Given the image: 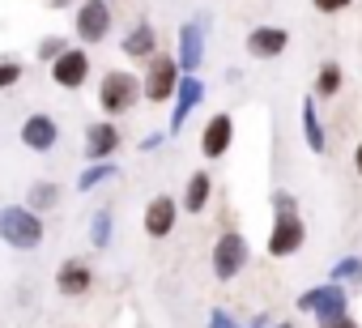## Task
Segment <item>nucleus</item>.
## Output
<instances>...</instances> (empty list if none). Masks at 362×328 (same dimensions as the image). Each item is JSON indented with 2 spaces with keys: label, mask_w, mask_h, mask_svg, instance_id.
<instances>
[{
  "label": "nucleus",
  "mask_w": 362,
  "mask_h": 328,
  "mask_svg": "<svg viewBox=\"0 0 362 328\" xmlns=\"http://www.w3.org/2000/svg\"><path fill=\"white\" fill-rule=\"evenodd\" d=\"M141 98H145V86H141L136 73H128V69L103 73V81H98V107H103V115H111V119L128 115Z\"/></svg>",
  "instance_id": "obj_1"
},
{
  "label": "nucleus",
  "mask_w": 362,
  "mask_h": 328,
  "mask_svg": "<svg viewBox=\"0 0 362 328\" xmlns=\"http://www.w3.org/2000/svg\"><path fill=\"white\" fill-rule=\"evenodd\" d=\"M0 239L13 252H35L43 243V213H35L30 205H5L0 209Z\"/></svg>",
  "instance_id": "obj_2"
},
{
  "label": "nucleus",
  "mask_w": 362,
  "mask_h": 328,
  "mask_svg": "<svg viewBox=\"0 0 362 328\" xmlns=\"http://www.w3.org/2000/svg\"><path fill=\"white\" fill-rule=\"evenodd\" d=\"M179 81H184V69H179V60L166 56V52H158V56L145 64V77H141V86H145V102H153V107L175 102Z\"/></svg>",
  "instance_id": "obj_3"
},
{
  "label": "nucleus",
  "mask_w": 362,
  "mask_h": 328,
  "mask_svg": "<svg viewBox=\"0 0 362 328\" xmlns=\"http://www.w3.org/2000/svg\"><path fill=\"white\" fill-rule=\"evenodd\" d=\"M294 307L303 315H311L315 324L320 320H337V315H349V286H337V281H324V286H311L294 298Z\"/></svg>",
  "instance_id": "obj_4"
},
{
  "label": "nucleus",
  "mask_w": 362,
  "mask_h": 328,
  "mask_svg": "<svg viewBox=\"0 0 362 328\" xmlns=\"http://www.w3.org/2000/svg\"><path fill=\"white\" fill-rule=\"evenodd\" d=\"M247 260H252V247H247V239H243L239 230H222V235L214 239L209 269H214L218 281H235V277L247 269Z\"/></svg>",
  "instance_id": "obj_5"
},
{
  "label": "nucleus",
  "mask_w": 362,
  "mask_h": 328,
  "mask_svg": "<svg viewBox=\"0 0 362 328\" xmlns=\"http://www.w3.org/2000/svg\"><path fill=\"white\" fill-rule=\"evenodd\" d=\"M73 35L81 47H98L111 35V0H77L73 9Z\"/></svg>",
  "instance_id": "obj_6"
},
{
  "label": "nucleus",
  "mask_w": 362,
  "mask_h": 328,
  "mask_svg": "<svg viewBox=\"0 0 362 328\" xmlns=\"http://www.w3.org/2000/svg\"><path fill=\"white\" fill-rule=\"evenodd\" d=\"M303 243H307V222H303V213H273L264 252H269L273 260H286V256L303 252Z\"/></svg>",
  "instance_id": "obj_7"
},
{
  "label": "nucleus",
  "mask_w": 362,
  "mask_h": 328,
  "mask_svg": "<svg viewBox=\"0 0 362 328\" xmlns=\"http://www.w3.org/2000/svg\"><path fill=\"white\" fill-rule=\"evenodd\" d=\"M205 81H201V73H184V81H179V94H175V111H170V124H166V132L170 136H179L184 132V124L192 119V111L205 102Z\"/></svg>",
  "instance_id": "obj_8"
},
{
  "label": "nucleus",
  "mask_w": 362,
  "mask_h": 328,
  "mask_svg": "<svg viewBox=\"0 0 362 328\" xmlns=\"http://www.w3.org/2000/svg\"><path fill=\"white\" fill-rule=\"evenodd\" d=\"M124 136L115 128V119H90L86 124V162H115Z\"/></svg>",
  "instance_id": "obj_9"
},
{
  "label": "nucleus",
  "mask_w": 362,
  "mask_h": 328,
  "mask_svg": "<svg viewBox=\"0 0 362 328\" xmlns=\"http://www.w3.org/2000/svg\"><path fill=\"white\" fill-rule=\"evenodd\" d=\"M230 145H235V115L230 111H214L205 119V132H201V153L209 162H218V158L230 153Z\"/></svg>",
  "instance_id": "obj_10"
},
{
  "label": "nucleus",
  "mask_w": 362,
  "mask_h": 328,
  "mask_svg": "<svg viewBox=\"0 0 362 328\" xmlns=\"http://www.w3.org/2000/svg\"><path fill=\"white\" fill-rule=\"evenodd\" d=\"M175 60L184 73H201L205 64V22H184L175 35Z\"/></svg>",
  "instance_id": "obj_11"
},
{
  "label": "nucleus",
  "mask_w": 362,
  "mask_h": 328,
  "mask_svg": "<svg viewBox=\"0 0 362 328\" xmlns=\"http://www.w3.org/2000/svg\"><path fill=\"white\" fill-rule=\"evenodd\" d=\"M179 213H184V205H179L175 197H166V192H158V197L145 205L141 226H145V235H149V239H166V235H175Z\"/></svg>",
  "instance_id": "obj_12"
},
{
  "label": "nucleus",
  "mask_w": 362,
  "mask_h": 328,
  "mask_svg": "<svg viewBox=\"0 0 362 328\" xmlns=\"http://www.w3.org/2000/svg\"><path fill=\"white\" fill-rule=\"evenodd\" d=\"M90 81V52L77 43V47H69L56 64H52V86H60V90H81Z\"/></svg>",
  "instance_id": "obj_13"
},
{
  "label": "nucleus",
  "mask_w": 362,
  "mask_h": 328,
  "mask_svg": "<svg viewBox=\"0 0 362 328\" xmlns=\"http://www.w3.org/2000/svg\"><path fill=\"white\" fill-rule=\"evenodd\" d=\"M22 145H26L30 153H52V149L60 145V124H56V115H47V111L26 115V119H22Z\"/></svg>",
  "instance_id": "obj_14"
},
{
  "label": "nucleus",
  "mask_w": 362,
  "mask_h": 328,
  "mask_svg": "<svg viewBox=\"0 0 362 328\" xmlns=\"http://www.w3.org/2000/svg\"><path fill=\"white\" fill-rule=\"evenodd\" d=\"M290 47V30L281 26H252L247 30V56L252 60H277Z\"/></svg>",
  "instance_id": "obj_15"
},
{
  "label": "nucleus",
  "mask_w": 362,
  "mask_h": 328,
  "mask_svg": "<svg viewBox=\"0 0 362 328\" xmlns=\"http://www.w3.org/2000/svg\"><path fill=\"white\" fill-rule=\"evenodd\" d=\"M90 286H94V269H90L86 260L69 256V260L56 269V290H60L64 298H81V294H90Z\"/></svg>",
  "instance_id": "obj_16"
},
{
  "label": "nucleus",
  "mask_w": 362,
  "mask_h": 328,
  "mask_svg": "<svg viewBox=\"0 0 362 328\" xmlns=\"http://www.w3.org/2000/svg\"><path fill=\"white\" fill-rule=\"evenodd\" d=\"M119 52L128 56V60H141V64H149L153 56H158V30H153V22H136L128 35H124V43H119Z\"/></svg>",
  "instance_id": "obj_17"
},
{
  "label": "nucleus",
  "mask_w": 362,
  "mask_h": 328,
  "mask_svg": "<svg viewBox=\"0 0 362 328\" xmlns=\"http://www.w3.org/2000/svg\"><path fill=\"white\" fill-rule=\"evenodd\" d=\"M315 102H320L315 94L303 98V107H298V124H303V141L311 145V153H324V149H328V132H324V119H320V107H315Z\"/></svg>",
  "instance_id": "obj_18"
},
{
  "label": "nucleus",
  "mask_w": 362,
  "mask_h": 328,
  "mask_svg": "<svg viewBox=\"0 0 362 328\" xmlns=\"http://www.w3.org/2000/svg\"><path fill=\"white\" fill-rule=\"evenodd\" d=\"M209 201H214V175H209V171H192L188 184H184L179 205H184V213H205Z\"/></svg>",
  "instance_id": "obj_19"
},
{
  "label": "nucleus",
  "mask_w": 362,
  "mask_h": 328,
  "mask_svg": "<svg viewBox=\"0 0 362 328\" xmlns=\"http://www.w3.org/2000/svg\"><path fill=\"white\" fill-rule=\"evenodd\" d=\"M341 86H345L341 64H337V60H324V64H320V73H315L311 94H315V98H337V94H341Z\"/></svg>",
  "instance_id": "obj_20"
},
{
  "label": "nucleus",
  "mask_w": 362,
  "mask_h": 328,
  "mask_svg": "<svg viewBox=\"0 0 362 328\" xmlns=\"http://www.w3.org/2000/svg\"><path fill=\"white\" fill-rule=\"evenodd\" d=\"M26 205H30L35 213L56 209V205H60V184H52V180H35V184H30V192H26Z\"/></svg>",
  "instance_id": "obj_21"
},
{
  "label": "nucleus",
  "mask_w": 362,
  "mask_h": 328,
  "mask_svg": "<svg viewBox=\"0 0 362 328\" xmlns=\"http://www.w3.org/2000/svg\"><path fill=\"white\" fill-rule=\"evenodd\" d=\"M115 175H119L115 162H86V171L77 175V192H90V188H98V184H111Z\"/></svg>",
  "instance_id": "obj_22"
},
{
  "label": "nucleus",
  "mask_w": 362,
  "mask_h": 328,
  "mask_svg": "<svg viewBox=\"0 0 362 328\" xmlns=\"http://www.w3.org/2000/svg\"><path fill=\"white\" fill-rule=\"evenodd\" d=\"M328 281H337V286H362V256H341L332 269H328Z\"/></svg>",
  "instance_id": "obj_23"
},
{
  "label": "nucleus",
  "mask_w": 362,
  "mask_h": 328,
  "mask_svg": "<svg viewBox=\"0 0 362 328\" xmlns=\"http://www.w3.org/2000/svg\"><path fill=\"white\" fill-rule=\"evenodd\" d=\"M111 230H115V218H111V209H98L94 218H90V247H111Z\"/></svg>",
  "instance_id": "obj_24"
},
{
  "label": "nucleus",
  "mask_w": 362,
  "mask_h": 328,
  "mask_svg": "<svg viewBox=\"0 0 362 328\" xmlns=\"http://www.w3.org/2000/svg\"><path fill=\"white\" fill-rule=\"evenodd\" d=\"M69 47H73V43H69L64 35H43V39L35 43V56H39V60H43V64L52 69V64H56V60H60V56H64Z\"/></svg>",
  "instance_id": "obj_25"
},
{
  "label": "nucleus",
  "mask_w": 362,
  "mask_h": 328,
  "mask_svg": "<svg viewBox=\"0 0 362 328\" xmlns=\"http://www.w3.org/2000/svg\"><path fill=\"white\" fill-rule=\"evenodd\" d=\"M22 77H26L22 60H0V90H9V86H18Z\"/></svg>",
  "instance_id": "obj_26"
},
{
  "label": "nucleus",
  "mask_w": 362,
  "mask_h": 328,
  "mask_svg": "<svg viewBox=\"0 0 362 328\" xmlns=\"http://www.w3.org/2000/svg\"><path fill=\"white\" fill-rule=\"evenodd\" d=\"M273 213H298V197L294 192H273Z\"/></svg>",
  "instance_id": "obj_27"
},
{
  "label": "nucleus",
  "mask_w": 362,
  "mask_h": 328,
  "mask_svg": "<svg viewBox=\"0 0 362 328\" xmlns=\"http://www.w3.org/2000/svg\"><path fill=\"white\" fill-rule=\"evenodd\" d=\"M311 5H315V13H324V18H332V13H345V9L354 5V0H311Z\"/></svg>",
  "instance_id": "obj_28"
},
{
  "label": "nucleus",
  "mask_w": 362,
  "mask_h": 328,
  "mask_svg": "<svg viewBox=\"0 0 362 328\" xmlns=\"http://www.w3.org/2000/svg\"><path fill=\"white\" fill-rule=\"evenodd\" d=\"M209 328H243V324H235V315L226 307H214L209 311Z\"/></svg>",
  "instance_id": "obj_29"
},
{
  "label": "nucleus",
  "mask_w": 362,
  "mask_h": 328,
  "mask_svg": "<svg viewBox=\"0 0 362 328\" xmlns=\"http://www.w3.org/2000/svg\"><path fill=\"white\" fill-rule=\"evenodd\" d=\"M315 328H362V324H358V320H354V311H349V315H337V320H320Z\"/></svg>",
  "instance_id": "obj_30"
},
{
  "label": "nucleus",
  "mask_w": 362,
  "mask_h": 328,
  "mask_svg": "<svg viewBox=\"0 0 362 328\" xmlns=\"http://www.w3.org/2000/svg\"><path fill=\"white\" fill-rule=\"evenodd\" d=\"M166 136H170V132H145V136H141V149L149 153V149H158V145H162Z\"/></svg>",
  "instance_id": "obj_31"
},
{
  "label": "nucleus",
  "mask_w": 362,
  "mask_h": 328,
  "mask_svg": "<svg viewBox=\"0 0 362 328\" xmlns=\"http://www.w3.org/2000/svg\"><path fill=\"white\" fill-rule=\"evenodd\" d=\"M354 171H358V175H362V141H358V145H354Z\"/></svg>",
  "instance_id": "obj_32"
},
{
  "label": "nucleus",
  "mask_w": 362,
  "mask_h": 328,
  "mask_svg": "<svg viewBox=\"0 0 362 328\" xmlns=\"http://www.w3.org/2000/svg\"><path fill=\"white\" fill-rule=\"evenodd\" d=\"M47 5H52V9H69L73 0H47ZM73 9H77V5H73Z\"/></svg>",
  "instance_id": "obj_33"
},
{
  "label": "nucleus",
  "mask_w": 362,
  "mask_h": 328,
  "mask_svg": "<svg viewBox=\"0 0 362 328\" xmlns=\"http://www.w3.org/2000/svg\"><path fill=\"white\" fill-rule=\"evenodd\" d=\"M264 324H269V315H256V320H252V324H243V328H264Z\"/></svg>",
  "instance_id": "obj_34"
},
{
  "label": "nucleus",
  "mask_w": 362,
  "mask_h": 328,
  "mask_svg": "<svg viewBox=\"0 0 362 328\" xmlns=\"http://www.w3.org/2000/svg\"><path fill=\"white\" fill-rule=\"evenodd\" d=\"M277 328H294V324H277Z\"/></svg>",
  "instance_id": "obj_35"
}]
</instances>
